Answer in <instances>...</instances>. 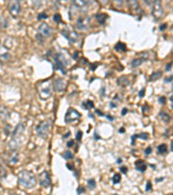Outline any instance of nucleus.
<instances>
[{
  "label": "nucleus",
  "instance_id": "nucleus-18",
  "mask_svg": "<svg viewBox=\"0 0 173 195\" xmlns=\"http://www.w3.org/2000/svg\"><path fill=\"white\" fill-rule=\"evenodd\" d=\"M147 60V58H144V57H140V58H134L133 60L131 62V66L132 68H137L140 66L141 64H143L144 62H146Z\"/></svg>",
  "mask_w": 173,
  "mask_h": 195
},
{
  "label": "nucleus",
  "instance_id": "nucleus-55",
  "mask_svg": "<svg viewBox=\"0 0 173 195\" xmlns=\"http://www.w3.org/2000/svg\"><path fill=\"white\" fill-rule=\"evenodd\" d=\"M12 195H19V194H12Z\"/></svg>",
  "mask_w": 173,
  "mask_h": 195
},
{
  "label": "nucleus",
  "instance_id": "nucleus-57",
  "mask_svg": "<svg viewBox=\"0 0 173 195\" xmlns=\"http://www.w3.org/2000/svg\"><path fill=\"white\" fill-rule=\"evenodd\" d=\"M171 195H173V193H172V194H171Z\"/></svg>",
  "mask_w": 173,
  "mask_h": 195
},
{
  "label": "nucleus",
  "instance_id": "nucleus-4",
  "mask_svg": "<svg viewBox=\"0 0 173 195\" xmlns=\"http://www.w3.org/2000/svg\"><path fill=\"white\" fill-rule=\"evenodd\" d=\"M37 134L42 139H45L48 137L49 132V123L48 121H42L40 123L37 124Z\"/></svg>",
  "mask_w": 173,
  "mask_h": 195
},
{
  "label": "nucleus",
  "instance_id": "nucleus-56",
  "mask_svg": "<svg viewBox=\"0 0 173 195\" xmlns=\"http://www.w3.org/2000/svg\"><path fill=\"white\" fill-rule=\"evenodd\" d=\"M113 195H118V194H113Z\"/></svg>",
  "mask_w": 173,
  "mask_h": 195
},
{
  "label": "nucleus",
  "instance_id": "nucleus-41",
  "mask_svg": "<svg viewBox=\"0 0 173 195\" xmlns=\"http://www.w3.org/2000/svg\"><path fill=\"white\" fill-rule=\"evenodd\" d=\"M73 145H74V141H69L68 143H67V146H68V147H71V146H73Z\"/></svg>",
  "mask_w": 173,
  "mask_h": 195
},
{
  "label": "nucleus",
  "instance_id": "nucleus-51",
  "mask_svg": "<svg viewBox=\"0 0 173 195\" xmlns=\"http://www.w3.org/2000/svg\"><path fill=\"white\" fill-rule=\"evenodd\" d=\"M120 132H121H121H122V134H123V133H124V132H125V129L123 128H121V129H120Z\"/></svg>",
  "mask_w": 173,
  "mask_h": 195
},
{
  "label": "nucleus",
  "instance_id": "nucleus-32",
  "mask_svg": "<svg viewBox=\"0 0 173 195\" xmlns=\"http://www.w3.org/2000/svg\"><path fill=\"white\" fill-rule=\"evenodd\" d=\"M45 18H48V15L46 14L45 12H42V13H40V14L37 16L38 20H42V19H45Z\"/></svg>",
  "mask_w": 173,
  "mask_h": 195
},
{
  "label": "nucleus",
  "instance_id": "nucleus-16",
  "mask_svg": "<svg viewBox=\"0 0 173 195\" xmlns=\"http://www.w3.org/2000/svg\"><path fill=\"white\" fill-rule=\"evenodd\" d=\"M25 129V127L23 123L19 124L18 126L15 128V130L12 132V137H20L23 135V131Z\"/></svg>",
  "mask_w": 173,
  "mask_h": 195
},
{
  "label": "nucleus",
  "instance_id": "nucleus-8",
  "mask_svg": "<svg viewBox=\"0 0 173 195\" xmlns=\"http://www.w3.org/2000/svg\"><path fill=\"white\" fill-rule=\"evenodd\" d=\"M37 31L38 34L41 35L42 37L44 38L51 37V35H52L53 33L52 28L49 26L48 23H41V24L38 26Z\"/></svg>",
  "mask_w": 173,
  "mask_h": 195
},
{
  "label": "nucleus",
  "instance_id": "nucleus-20",
  "mask_svg": "<svg viewBox=\"0 0 173 195\" xmlns=\"http://www.w3.org/2000/svg\"><path fill=\"white\" fill-rule=\"evenodd\" d=\"M114 49L116 51H119V52H126V45L124 43H121V42H119L117 43V44L114 46Z\"/></svg>",
  "mask_w": 173,
  "mask_h": 195
},
{
  "label": "nucleus",
  "instance_id": "nucleus-31",
  "mask_svg": "<svg viewBox=\"0 0 173 195\" xmlns=\"http://www.w3.org/2000/svg\"><path fill=\"white\" fill-rule=\"evenodd\" d=\"M53 20L56 23H60L61 20H62V17H61L59 13H57V14H55L54 17H53Z\"/></svg>",
  "mask_w": 173,
  "mask_h": 195
},
{
  "label": "nucleus",
  "instance_id": "nucleus-9",
  "mask_svg": "<svg viewBox=\"0 0 173 195\" xmlns=\"http://www.w3.org/2000/svg\"><path fill=\"white\" fill-rule=\"evenodd\" d=\"M151 13L155 19H159L163 16V8L160 1H154L152 3Z\"/></svg>",
  "mask_w": 173,
  "mask_h": 195
},
{
  "label": "nucleus",
  "instance_id": "nucleus-12",
  "mask_svg": "<svg viewBox=\"0 0 173 195\" xmlns=\"http://www.w3.org/2000/svg\"><path fill=\"white\" fill-rule=\"evenodd\" d=\"M10 57H11V54L9 49L4 45H0V61L5 62L9 60Z\"/></svg>",
  "mask_w": 173,
  "mask_h": 195
},
{
  "label": "nucleus",
  "instance_id": "nucleus-2",
  "mask_svg": "<svg viewBox=\"0 0 173 195\" xmlns=\"http://www.w3.org/2000/svg\"><path fill=\"white\" fill-rule=\"evenodd\" d=\"M37 91L38 95L42 100H47L49 99L53 91V85L52 83L49 80L42 81L37 83Z\"/></svg>",
  "mask_w": 173,
  "mask_h": 195
},
{
  "label": "nucleus",
  "instance_id": "nucleus-43",
  "mask_svg": "<svg viewBox=\"0 0 173 195\" xmlns=\"http://www.w3.org/2000/svg\"><path fill=\"white\" fill-rule=\"evenodd\" d=\"M171 65H172V64H167V66H166V71H169V69H171Z\"/></svg>",
  "mask_w": 173,
  "mask_h": 195
},
{
  "label": "nucleus",
  "instance_id": "nucleus-52",
  "mask_svg": "<svg viewBox=\"0 0 173 195\" xmlns=\"http://www.w3.org/2000/svg\"><path fill=\"white\" fill-rule=\"evenodd\" d=\"M96 112H97V114H98V115H103V114H102V113L100 112L99 110H96Z\"/></svg>",
  "mask_w": 173,
  "mask_h": 195
},
{
  "label": "nucleus",
  "instance_id": "nucleus-38",
  "mask_svg": "<svg viewBox=\"0 0 173 195\" xmlns=\"http://www.w3.org/2000/svg\"><path fill=\"white\" fill-rule=\"evenodd\" d=\"M84 192H85V188L82 187H80L77 189V192H78V193H82Z\"/></svg>",
  "mask_w": 173,
  "mask_h": 195
},
{
  "label": "nucleus",
  "instance_id": "nucleus-7",
  "mask_svg": "<svg viewBox=\"0 0 173 195\" xmlns=\"http://www.w3.org/2000/svg\"><path fill=\"white\" fill-rule=\"evenodd\" d=\"M81 118V114L74 109H69L65 115V122L70 123L75 121H78Z\"/></svg>",
  "mask_w": 173,
  "mask_h": 195
},
{
  "label": "nucleus",
  "instance_id": "nucleus-46",
  "mask_svg": "<svg viewBox=\"0 0 173 195\" xmlns=\"http://www.w3.org/2000/svg\"><path fill=\"white\" fill-rule=\"evenodd\" d=\"M106 118H108V120L109 121H113V116H111V115H106Z\"/></svg>",
  "mask_w": 173,
  "mask_h": 195
},
{
  "label": "nucleus",
  "instance_id": "nucleus-5",
  "mask_svg": "<svg viewBox=\"0 0 173 195\" xmlns=\"http://www.w3.org/2000/svg\"><path fill=\"white\" fill-rule=\"evenodd\" d=\"M61 33L64 36V38L68 39L70 44H74L77 39H78V34L75 30H73L72 28H65L63 30H62Z\"/></svg>",
  "mask_w": 173,
  "mask_h": 195
},
{
  "label": "nucleus",
  "instance_id": "nucleus-13",
  "mask_svg": "<svg viewBox=\"0 0 173 195\" xmlns=\"http://www.w3.org/2000/svg\"><path fill=\"white\" fill-rule=\"evenodd\" d=\"M54 88L57 92H62L66 89V82L63 79L57 78L54 83Z\"/></svg>",
  "mask_w": 173,
  "mask_h": 195
},
{
  "label": "nucleus",
  "instance_id": "nucleus-39",
  "mask_svg": "<svg viewBox=\"0 0 173 195\" xmlns=\"http://www.w3.org/2000/svg\"><path fill=\"white\" fill-rule=\"evenodd\" d=\"M120 169H121V173H126V172H127V167H121Z\"/></svg>",
  "mask_w": 173,
  "mask_h": 195
},
{
  "label": "nucleus",
  "instance_id": "nucleus-37",
  "mask_svg": "<svg viewBox=\"0 0 173 195\" xmlns=\"http://www.w3.org/2000/svg\"><path fill=\"white\" fill-rule=\"evenodd\" d=\"M151 151H152L151 147V146H148L146 149L145 150V154H146V155H149V154L151 153Z\"/></svg>",
  "mask_w": 173,
  "mask_h": 195
},
{
  "label": "nucleus",
  "instance_id": "nucleus-33",
  "mask_svg": "<svg viewBox=\"0 0 173 195\" xmlns=\"http://www.w3.org/2000/svg\"><path fill=\"white\" fill-rule=\"evenodd\" d=\"M6 175V172L2 167H0V178H4Z\"/></svg>",
  "mask_w": 173,
  "mask_h": 195
},
{
  "label": "nucleus",
  "instance_id": "nucleus-14",
  "mask_svg": "<svg viewBox=\"0 0 173 195\" xmlns=\"http://www.w3.org/2000/svg\"><path fill=\"white\" fill-rule=\"evenodd\" d=\"M21 146V141L20 137H12L11 141L9 142V147L12 151H16Z\"/></svg>",
  "mask_w": 173,
  "mask_h": 195
},
{
  "label": "nucleus",
  "instance_id": "nucleus-10",
  "mask_svg": "<svg viewBox=\"0 0 173 195\" xmlns=\"http://www.w3.org/2000/svg\"><path fill=\"white\" fill-rule=\"evenodd\" d=\"M38 180H39V183L42 187H48L51 185V180H50V176H49V173L47 171H43L42 172L39 176H38Z\"/></svg>",
  "mask_w": 173,
  "mask_h": 195
},
{
  "label": "nucleus",
  "instance_id": "nucleus-29",
  "mask_svg": "<svg viewBox=\"0 0 173 195\" xmlns=\"http://www.w3.org/2000/svg\"><path fill=\"white\" fill-rule=\"evenodd\" d=\"M136 137H138V138H140V139L146 141V140L149 138V135H148L147 133H141V134H139V135H136Z\"/></svg>",
  "mask_w": 173,
  "mask_h": 195
},
{
  "label": "nucleus",
  "instance_id": "nucleus-15",
  "mask_svg": "<svg viewBox=\"0 0 173 195\" xmlns=\"http://www.w3.org/2000/svg\"><path fill=\"white\" fill-rule=\"evenodd\" d=\"M134 167H135V168L138 171H139V172H145L147 168V166L146 164V162H143L142 160L136 161L135 163H134Z\"/></svg>",
  "mask_w": 173,
  "mask_h": 195
},
{
  "label": "nucleus",
  "instance_id": "nucleus-50",
  "mask_svg": "<svg viewBox=\"0 0 173 195\" xmlns=\"http://www.w3.org/2000/svg\"><path fill=\"white\" fill-rule=\"evenodd\" d=\"M111 107H112V108H116L117 106L115 105V104H113V102H111Z\"/></svg>",
  "mask_w": 173,
  "mask_h": 195
},
{
  "label": "nucleus",
  "instance_id": "nucleus-36",
  "mask_svg": "<svg viewBox=\"0 0 173 195\" xmlns=\"http://www.w3.org/2000/svg\"><path fill=\"white\" fill-rule=\"evenodd\" d=\"M158 101L161 103V104H165L166 102V98L165 96H161V97L158 99Z\"/></svg>",
  "mask_w": 173,
  "mask_h": 195
},
{
  "label": "nucleus",
  "instance_id": "nucleus-27",
  "mask_svg": "<svg viewBox=\"0 0 173 195\" xmlns=\"http://www.w3.org/2000/svg\"><path fill=\"white\" fill-rule=\"evenodd\" d=\"M121 180V174H119V173H115L113 177V184H118V183H120V181Z\"/></svg>",
  "mask_w": 173,
  "mask_h": 195
},
{
  "label": "nucleus",
  "instance_id": "nucleus-23",
  "mask_svg": "<svg viewBox=\"0 0 173 195\" xmlns=\"http://www.w3.org/2000/svg\"><path fill=\"white\" fill-rule=\"evenodd\" d=\"M159 116L161 118V120L164 121V122H169L170 120H171V117L168 114H166V112H161L159 114Z\"/></svg>",
  "mask_w": 173,
  "mask_h": 195
},
{
  "label": "nucleus",
  "instance_id": "nucleus-53",
  "mask_svg": "<svg viewBox=\"0 0 173 195\" xmlns=\"http://www.w3.org/2000/svg\"><path fill=\"white\" fill-rule=\"evenodd\" d=\"M118 163H121V162H122V160H121V159H119V160H118Z\"/></svg>",
  "mask_w": 173,
  "mask_h": 195
},
{
  "label": "nucleus",
  "instance_id": "nucleus-28",
  "mask_svg": "<svg viewBox=\"0 0 173 195\" xmlns=\"http://www.w3.org/2000/svg\"><path fill=\"white\" fill-rule=\"evenodd\" d=\"M87 186L90 189H94L96 187V183H95V180L94 179H90V180H87Z\"/></svg>",
  "mask_w": 173,
  "mask_h": 195
},
{
  "label": "nucleus",
  "instance_id": "nucleus-21",
  "mask_svg": "<svg viewBox=\"0 0 173 195\" xmlns=\"http://www.w3.org/2000/svg\"><path fill=\"white\" fill-rule=\"evenodd\" d=\"M95 18L97 19V21L99 22V23L103 24V23H105L106 20L107 18V15H106V13H98V14H96Z\"/></svg>",
  "mask_w": 173,
  "mask_h": 195
},
{
  "label": "nucleus",
  "instance_id": "nucleus-44",
  "mask_svg": "<svg viewBox=\"0 0 173 195\" xmlns=\"http://www.w3.org/2000/svg\"><path fill=\"white\" fill-rule=\"evenodd\" d=\"M78 54H79V53L78 52H75V54H74V56H73V58H74V59H75V60H77V57H78Z\"/></svg>",
  "mask_w": 173,
  "mask_h": 195
},
{
  "label": "nucleus",
  "instance_id": "nucleus-35",
  "mask_svg": "<svg viewBox=\"0 0 173 195\" xmlns=\"http://www.w3.org/2000/svg\"><path fill=\"white\" fill-rule=\"evenodd\" d=\"M151 187H152V186H151V183L150 181H148L146 183V190L147 192L149 191H151Z\"/></svg>",
  "mask_w": 173,
  "mask_h": 195
},
{
  "label": "nucleus",
  "instance_id": "nucleus-1",
  "mask_svg": "<svg viewBox=\"0 0 173 195\" xmlns=\"http://www.w3.org/2000/svg\"><path fill=\"white\" fill-rule=\"evenodd\" d=\"M18 181L21 187L24 188H32L37 185V178L31 171L23 170L18 173Z\"/></svg>",
  "mask_w": 173,
  "mask_h": 195
},
{
  "label": "nucleus",
  "instance_id": "nucleus-30",
  "mask_svg": "<svg viewBox=\"0 0 173 195\" xmlns=\"http://www.w3.org/2000/svg\"><path fill=\"white\" fill-rule=\"evenodd\" d=\"M63 157L65 159H67V160H70V159L73 158V154H72L70 151H66V152H64Z\"/></svg>",
  "mask_w": 173,
  "mask_h": 195
},
{
  "label": "nucleus",
  "instance_id": "nucleus-19",
  "mask_svg": "<svg viewBox=\"0 0 173 195\" xmlns=\"http://www.w3.org/2000/svg\"><path fill=\"white\" fill-rule=\"evenodd\" d=\"M117 83L120 86L126 87L130 85V81L126 76H121L120 78L117 80Z\"/></svg>",
  "mask_w": 173,
  "mask_h": 195
},
{
  "label": "nucleus",
  "instance_id": "nucleus-6",
  "mask_svg": "<svg viewBox=\"0 0 173 195\" xmlns=\"http://www.w3.org/2000/svg\"><path fill=\"white\" fill-rule=\"evenodd\" d=\"M91 20L90 18L88 16H82L79 18L77 19L76 22V27L77 29L80 30H87L89 26H90Z\"/></svg>",
  "mask_w": 173,
  "mask_h": 195
},
{
  "label": "nucleus",
  "instance_id": "nucleus-42",
  "mask_svg": "<svg viewBox=\"0 0 173 195\" xmlns=\"http://www.w3.org/2000/svg\"><path fill=\"white\" fill-rule=\"evenodd\" d=\"M127 109H126V108H124L123 109V110H122V112H121V115H126V113H127Z\"/></svg>",
  "mask_w": 173,
  "mask_h": 195
},
{
  "label": "nucleus",
  "instance_id": "nucleus-3",
  "mask_svg": "<svg viewBox=\"0 0 173 195\" xmlns=\"http://www.w3.org/2000/svg\"><path fill=\"white\" fill-rule=\"evenodd\" d=\"M54 61H55V69H59L63 75H66L67 71H66L65 66L67 65L66 64L67 61L65 59V57L60 53H57V55L54 56Z\"/></svg>",
  "mask_w": 173,
  "mask_h": 195
},
{
  "label": "nucleus",
  "instance_id": "nucleus-47",
  "mask_svg": "<svg viewBox=\"0 0 173 195\" xmlns=\"http://www.w3.org/2000/svg\"><path fill=\"white\" fill-rule=\"evenodd\" d=\"M166 24H164V25H161V26H160V30H165L164 28H166Z\"/></svg>",
  "mask_w": 173,
  "mask_h": 195
},
{
  "label": "nucleus",
  "instance_id": "nucleus-25",
  "mask_svg": "<svg viewBox=\"0 0 173 195\" xmlns=\"http://www.w3.org/2000/svg\"><path fill=\"white\" fill-rule=\"evenodd\" d=\"M162 72L161 71H157L154 72L152 75L150 76V81H155V80H158L159 77H161Z\"/></svg>",
  "mask_w": 173,
  "mask_h": 195
},
{
  "label": "nucleus",
  "instance_id": "nucleus-45",
  "mask_svg": "<svg viewBox=\"0 0 173 195\" xmlns=\"http://www.w3.org/2000/svg\"><path fill=\"white\" fill-rule=\"evenodd\" d=\"M94 139H95V140H100V136H99V135H97V133H96V132L94 133Z\"/></svg>",
  "mask_w": 173,
  "mask_h": 195
},
{
  "label": "nucleus",
  "instance_id": "nucleus-26",
  "mask_svg": "<svg viewBox=\"0 0 173 195\" xmlns=\"http://www.w3.org/2000/svg\"><path fill=\"white\" fill-rule=\"evenodd\" d=\"M128 4H129L130 7L133 9V10H135V11H137L139 9V3L137 1H129Z\"/></svg>",
  "mask_w": 173,
  "mask_h": 195
},
{
  "label": "nucleus",
  "instance_id": "nucleus-48",
  "mask_svg": "<svg viewBox=\"0 0 173 195\" xmlns=\"http://www.w3.org/2000/svg\"><path fill=\"white\" fill-rule=\"evenodd\" d=\"M170 100H171V107L173 108V96H171V97L170 98Z\"/></svg>",
  "mask_w": 173,
  "mask_h": 195
},
{
  "label": "nucleus",
  "instance_id": "nucleus-40",
  "mask_svg": "<svg viewBox=\"0 0 173 195\" xmlns=\"http://www.w3.org/2000/svg\"><path fill=\"white\" fill-rule=\"evenodd\" d=\"M145 89H142V90H140V92H139V97H143L144 95H145Z\"/></svg>",
  "mask_w": 173,
  "mask_h": 195
},
{
  "label": "nucleus",
  "instance_id": "nucleus-54",
  "mask_svg": "<svg viewBox=\"0 0 173 195\" xmlns=\"http://www.w3.org/2000/svg\"><path fill=\"white\" fill-rule=\"evenodd\" d=\"M171 150L173 151V141L171 142Z\"/></svg>",
  "mask_w": 173,
  "mask_h": 195
},
{
  "label": "nucleus",
  "instance_id": "nucleus-22",
  "mask_svg": "<svg viewBox=\"0 0 173 195\" xmlns=\"http://www.w3.org/2000/svg\"><path fill=\"white\" fill-rule=\"evenodd\" d=\"M94 102L90 100H87V101H84L82 103V107L85 109H90L94 108Z\"/></svg>",
  "mask_w": 173,
  "mask_h": 195
},
{
  "label": "nucleus",
  "instance_id": "nucleus-17",
  "mask_svg": "<svg viewBox=\"0 0 173 195\" xmlns=\"http://www.w3.org/2000/svg\"><path fill=\"white\" fill-rule=\"evenodd\" d=\"M10 116L7 109L4 106L0 105V119L2 121H6Z\"/></svg>",
  "mask_w": 173,
  "mask_h": 195
},
{
  "label": "nucleus",
  "instance_id": "nucleus-24",
  "mask_svg": "<svg viewBox=\"0 0 173 195\" xmlns=\"http://www.w3.org/2000/svg\"><path fill=\"white\" fill-rule=\"evenodd\" d=\"M158 152L160 154H164L167 153V146L166 144H161L158 146Z\"/></svg>",
  "mask_w": 173,
  "mask_h": 195
},
{
  "label": "nucleus",
  "instance_id": "nucleus-34",
  "mask_svg": "<svg viewBox=\"0 0 173 195\" xmlns=\"http://www.w3.org/2000/svg\"><path fill=\"white\" fill-rule=\"evenodd\" d=\"M82 132L79 130V131L77 132V134H76V140L80 141L82 140Z\"/></svg>",
  "mask_w": 173,
  "mask_h": 195
},
{
  "label": "nucleus",
  "instance_id": "nucleus-11",
  "mask_svg": "<svg viewBox=\"0 0 173 195\" xmlns=\"http://www.w3.org/2000/svg\"><path fill=\"white\" fill-rule=\"evenodd\" d=\"M9 11H10V13L13 18L18 17V15L20 14V11H21V5H20V3L18 1H17V0L12 1L10 3V5H9Z\"/></svg>",
  "mask_w": 173,
  "mask_h": 195
},
{
  "label": "nucleus",
  "instance_id": "nucleus-49",
  "mask_svg": "<svg viewBox=\"0 0 173 195\" xmlns=\"http://www.w3.org/2000/svg\"><path fill=\"white\" fill-rule=\"evenodd\" d=\"M172 79H173V76H171V78L166 79V80H165V81H166V82H170V81H171V80H172Z\"/></svg>",
  "mask_w": 173,
  "mask_h": 195
}]
</instances>
